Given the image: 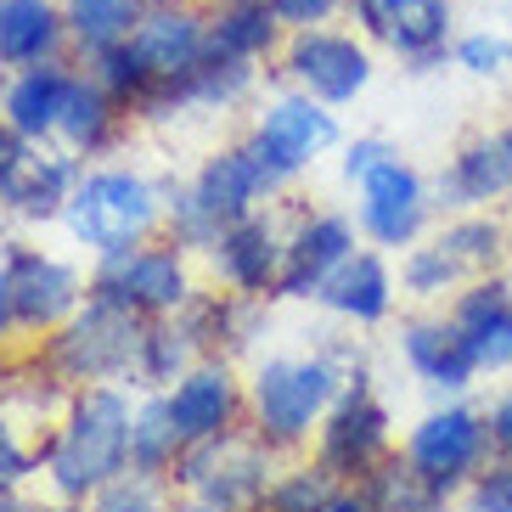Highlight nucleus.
<instances>
[{"mask_svg":"<svg viewBox=\"0 0 512 512\" xmlns=\"http://www.w3.org/2000/svg\"><path fill=\"white\" fill-rule=\"evenodd\" d=\"M451 321L467 332V344H473L484 372H507L512 366V287L501 276L467 287L462 299H456Z\"/></svg>","mask_w":512,"mask_h":512,"instance_id":"nucleus-21","label":"nucleus"},{"mask_svg":"<svg viewBox=\"0 0 512 512\" xmlns=\"http://www.w3.org/2000/svg\"><path fill=\"white\" fill-rule=\"evenodd\" d=\"M68 17L51 0H0V68H34L51 62Z\"/></svg>","mask_w":512,"mask_h":512,"instance_id":"nucleus-25","label":"nucleus"},{"mask_svg":"<svg viewBox=\"0 0 512 512\" xmlns=\"http://www.w3.org/2000/svg\"><path fill=\"white\" fill-rule=\"evenodd\" d=\"M119 119H124V107L91 74H74L68 102H62V119H57V136L68 141V152H102L119 136Z\"/></svg>","mask_w":512,"mask_h":512,"instance_id":"nucleus-27","label":"nucleus"},{"mask_svg":"<svg viewBox=\"0 0 512 512\" xmlns=\"http://www.w3.org/2000/svg\"><path fill=\"white\" fill-rule=\"evenodd\" d=\"M282 254H287V242L276 237V226L265 220V214L231 220V226L220 231V242H214L220 276H226L237 293H254V299L276 293V282H282Z\"/></svg>","mask_w":512,"mask_h":512,"instance_id":"nucleus-18","label":"nucleus"},{"mask_svg":"<svg viewBox=\"0 0 512 512\" xmlns=\"http://www.w3.org/2000/svg\"><path fill=\"white\" fill-rule=\"evenodd\" d=\"M496 451L490 445V417H479L473 406H439L411 428L406 439V456L422 479L434 484L439 496L451 501L462 484L479 479L484 456Z\"/></svg>","mask_w":512,"mask_h":512,"instance_id":"nucleus-7","label":"nucleus"},{"mask_svg":"<svg viewBox=\"0 0 512 512\" xmlns=\"http://www.w3.org/2000/svg\"><path fill=\"white\" fill-rule=\"evenodd\" d=\"M332 141H338V119L327 113V102L299 91V96H282V102L265 107L259 130L248 136V152H254V164L265 169V181L282 186V181H293L299 169L316 164Z\"/></svg>","mask_w":512,"mask_h":512,"instance_id":"nucleus-11","label":"nucleus"},{"mask_svg":"<svg viewBox=\"0 0 512 512\" xmlns=\"http://www.w3.org/2000/svg\"><path fill=\"white\" fill-rule=\"evenodd\" d=\"M287 74L299 79L304 96H316L327 107H344L372 85V57L361 40L332 29H299L287 40Z\"/></svg>","mask_w":512,"mask_h":512,"instance_id":"nucleus-14","label":"nucleus"},{"mask_svg":"<svg viewBox=\"0 0 512 512\" xmlns=\"http://www.w3.org/2000/svg\"><path fill=\"white\" fill-rule=\"evenodd\" d=\"M181 512H226V507H214V501H186Z\"/></svg>","mask_w":512,"mask_h":512,"instance_id":"nucleus-44","label":"nucleus"},{"mask_svg":"<svg viewBox=\"0 0 512 512\" xmlns=\"http://www.w3.org/2000/svg\"><path fill=\"white\" fill-rule=\"evenodd\" d=\"M29 473H34V451L23 445V439H17L12 422L0 417V501L12 496V490L29 479Z\"/></svg>","mask_w":512,"mask_h":512,"instance_id":"nucleus-37","label":"nucleus"},{"mask_svg":"<svg viewBox=\"0 0 512 512\" xmlns=\"http://www.w3.org/2000/svg\"><path fill=\"white\" fill-rule=\"evenodd\" d=\"M141 338H147V316L91 293L85 310H74L57 327L46 361L62 372V383H113L141 366Z\"/></svg>","mask_w":512,"mask_h":512,"instance_id":"nucleus-5","label":"nucleus"},{"mask_svg":"<svg viewBox=\"0 0 512 512\" xmlns=\"http://www.w3.org/2000/svg\"><path fill=\"white\" fill-rule=\"evenodd\" d=\"M338 490H344V484L332 479L321 462H310V467H293V473L271 479L259 512H327V501L338 496Z\"/></svg>","mask_w":512,"mask_h":512,"instance_id":"nucleus-31","label":"nucleus"},{"mask_svg":"<svg viewBox=\"0 0 512 512\" xmlns=\"http://www.w3.org/2000/svg\"><path fill=\"white\" fill-rule=\"evenodd\" d=\"M34 512H51V507H34Z\"/></svg>","mask_w":512,"mask_h":512,"instance_id":"nucleus-47","label":"nucleus"},{"mask_svg":"<svg viewBox=\"0 0 512 512\" xmlns=\"http://www.w3.org/2000/svg\"><path fill=\"white\" fill-rule=\"evenodd\" d=\"M276 29L282 17L271 0H220L209 12V51L231 62H259L276 46Z\"/></svg>","mask_w":512,"mask_h":512,"instance_id":"nucleus-26","label":"nucleus"},{"mask_svg":"<svg viewBox=\"0 0 512 512\" xmlns=\"http://www.w3.org/2000/svg\"><path fill=\"white\" fill-rule=\"evenodd\" d=\"M361 490L372 496L377 512H428V507H445V496L422 479L417 467H411V456H394V451L383 456L372 473H366Z\"/></svg>","mask_w":512,"mask_h":512,"instance_id":"nucleus-30","label":"nucleus"},{"mask_svg":"<svg viewBox=\"0 0 512 512\" xmlns=\"http://www.w3.org/2000/svg\"><path fill=\"white\" fill-rule=\"evenodd\" d=\"M400 349H406L411 372H417L428 389H445V394L467 389V383L484 372L473 344H467V332L456 327V321H411Z\"/></svg>","mask_w":512,"mask_h":512,"instance_id":"nucleus-20","label":"nucleus"},{"mask_svg":"<svg viewBox=\"0 0 512 512\" xmlns=\"http://www.w3.org/2000/svg\"><path fill=\"white\" fill-rule=\"evenodd\" d=\"M141 6L147 0H62V17H68V34L79 40V51L96 57V51L130 40V29L141 23Z\"/></svg>","mask_w":512,"mask_h":512,"instance_id":"nucleus-29","label":"nucleus"},{"mask_svg":"<svg viewBox=\"0 0 512 512\" xmlns=\"http://www.w3.org/2000/svg\"><path fill=\"white\" fill-rule=\"evenodd\" d=\"M265 439H203V445H186L181 467H175V479L192 490L197 501H214V507L226 512H248L265 501L271 490V467H265Z\"/></svg>","mask_w":512,"mask_h":512,"instance_id":"nucleus-9","label":"nucleus"},{"mask_svg":"<svg viewBox=\"0 0 512 512\" xmlns=\"http://www.w3.org/2000/svg\"><path fill=\"white\" fill-rule=\"evenodd\" d=\"M12 287H6V271H0V332H12Z\"/></svg>","mask_w":512,"mask_h":512,"instance_id":"nucleus-43","label":"nucleus"},{"mask_svg":"<svg viewBox=\"0 0 512 512\" xmlns=\"http://www.w3.org/2000/svg\"><path fill=\"white\" fill-rule=\"evenodd\" d=\"M490 445L501 456H512V394H501L496 411H490Z\"/></svg>","mask_w":512,"mask_h":512,"instance_id":"nucleus-41","label":"nucleus"},{"mask_svg":"<svg viewBox=\"0 0 512 512\" xmlns=\"http://www.w3.org/2000/svg\"><path fill=\"white\" fill-rule=\"evenodd\" d=\"M265 192H276V186L265 181V169L254 164V152H248V147L214 152L209 164L192 175V186H186V197H192V203L209 214L220 231H226L231 220H242V214H254V203Z\"/></svg>","mask_w":512,"mask_h":512,"instance_id":"nucleus-19","label":"nucleus"},{"mask_svg":"<svg viewBox=\"0 0 512 512\" xmlns=\"http://www.w3.org/2000/svg\"><path fill=\"white\" fill-rule=\"evenodd\" d=\"M186 456V439L169 417V400H147L130 422V479L152 484V479H169Z\"/></svg>","mask_w":512,"mask_h":512,"instance_id":"nucleus-28","label":"nucleus"},{"mask_svg":"<svg viewBox=\"0 0 512 512\" xmlns=\"http://www.w3.org/2000/svg\"><path fill=\"white\" fill-rule=\"evenodd\" d=\"M91 293L124 304V310H136V316H147V321L181 316L186 299H192L181 242H169V248H147V242H141L130 254L102 259V271L91 276Z\"/></svg>","mask_w":512,"mask_h":512,"instance_id":"nucleus-10","label":"nucleus"},{"mask_svg":"<svg viewBox=\"0 0 512 512\" xmlns=\"http://www.w3.org/2000/svg\"><path fill=\"white\" fill-rule=\"evenodd\" d=\"M169 417H175V428H181L186 445H203V439H220L231 434V422H237V377L226 372V361H197L186 366L175 383H169Z\"/></svg>","mask_w":512,"mask_h":512,"instance_id":"nucleus-16","label":"nucleus"},{"mask_svg":"<svg viewBox=\"0 0 512 512\" xmlns=\"http://www.w3.org/2000/svg\"><path fill=\"white\" fill-rule=\"evenodd\" d=\"M192 338H186V327H169L164 316L147 321V338H141V366L136 377L141 383H175V377L186 372V361H192Z\"/></svg>","mask_w":512,"mask_h":512,"instance_id":"nucleus-33","label":"nucleus"},{"mask_svg":"<svg viewBox=\"0 0 512 512\" xmlns=\"http://www.w3.org/2000/svg\"><path fill=\"white\" fill-rule=\"evenodd\" d=\"M316 434H321L316 462L338 484H361L389 456V411H383V400L372 394V383L361 372L338 389V400H332V411L321 417Z\"/></svg>","mask_w":512,"mask_h":512,"instance_id":"nucleus-8","label":"nucleus"},{"mask_svg":"<svg viewBox=\"0 0 512 512\" xmlns=\"http://www.w3.org/2000/svg\"><path fill=\"white\" fill-rule=\"evenodd\" d=\"M507 192H512V124L467 141L451 158V175H445V197L462 203V209L467 203H496Z\"/></svg>","mask_w":512,"mask_h":512,"instance_id":"nucleus-24","label":"nucleus"},{"mask_svg":"<svg viewBox=\"0 0 512 512\" xmlns=\"http://www.w3.org/2000/svg\"><path fill=\"white\" fill-rule=\"evenodd\" d=\"M349 254H355V226H349L344 214H310V220L287 237L276 299H316L321 282H327Z\"/></svg>","mask_w":512,"mask_h":512,"instance_id":"nucleus-17","label":"nucleus"},{"mask_svg":"<svg viewBox=\"0 0 512 512\" xmlns=\"http://www.w3.org/2000/svg\"><path fill=\"white\" fill-rule=\"evenodd\" d=\"M434 242L456 259V265H462V276L490 271V265L507 254V231H501L496 220H456V226H445Z\"/></svg>","mask_w":512,"mask_h":512,"instance_id":"nucleus-32","label":"nucleus"},{"mask_svg":"<svg viewBox=\"0 0 512 512\" xmlns=\"http://www.w3.org/2000/svg\"><path fill=\"white\" fill-rule=\"evenodd\" d=\"M451 57H456V68H467V74L496 79V74L512 68V40L507 34H490V29H473V34H462V40L451 46Z\"/></svg>","mask_w":512,"mask_h":512,"instance_id":"nucleus-35","label":"nucleus"},{"mask_svg":"<svg viewBox=\"0 0 512 512\" xmlns=\"http://www.w3.org/2000/svg\"><path fill=\"white\" fill-rule=\"evenodd\" d=\"M473 512H512V456L479 467V479H473Z\"/></svg>","mask_w":512,"mask_h":512,"instance_id":"nucleus-36","label":"nucleus"},{"mask_svg":"<svg viewBox=\"0 0 512 512\" xmlns=\"http://www.w3.org/2000/svg\"><path fill=\"white\" fill-rule=\"evenodd\" d=\"M344 389V377L327 355H304V361H265L248 383V411H254V434L271 451H293L310 439V428H321V417L332 411Z\"/></svg>","mask_w":512,"mask_h":512,"instance_id":"nucleus-4","label":"nucleus"},{"mask_svg":"<svg viewBox=\"0 0 512 512\" xmlns=\"http://www.w3.org/2000/svg\"><path fill=\"white\" fill-rule=\"evenodd\" d=\"M74 186V152H51L46 141L0 124V209H12L17 220H62Z\"/></svg>","mask_w":512,"mask_h":512,"instance_id":"nucleus-6","label":"nucleus"},{"mask_svg":"<svg viewBox=\"0 0 512 512\" xmlns=\"http://www.w3.org/2000/svg\"><path fill=\"white\" fill-rule=\"evenodd\" d=\"M0 271H6V287H12V321L23 332H51L74 316L79 304L91 299V287L79 282L74 265L40 254V248H23L12 242L0 254Z\"/></svg>","mask_w":512,"mask_h":512,"instance_id":"nucleus-12","label":"nucleus"},{"mask_svg":"<svg viewBox=\"0 0 512 512\" xmlns=\"http://www.w3.org/2000/svg\"><path fill=\"white\" fill-rule=\"evenodd\" d=\"M361 231L383 248H411L428 226V186L411 164H400V152L377 158L361 181Z\"/></svg>","mask_w":512,"mask_h":512,"instance_id":"nucleus-13","label":"nucleus"},{"mask_svg":"<svg viewBox=\"0 0 512 512\" xmlns=\"http://www.w3.org/2000/svg\"><path fill=\"white\" fill-rule=\"evenodd\" d=\"M389 141H377V136H366V141H355V147H349L344 152V175H349V181H361V175H366V169H372L377 164V158H389Z\"/></svg>","mask_w":512,"mask_h":512,"instance_id":"nucleus-40","label":"nucleus"},{"mask_svg":"<svg viewBox=\"0 0 512 512\" xmlns=\"http://www.w3.org/2000/svg\"><path fill=\"white\" fill-rule=\"evenodd\" d=\"M271 6H276L282 23H293V29H316V23H327L344 0H271Z\"/></svg>","mask_w":512,"mask_h":512,"instance_id":"nucleus-39","label":"nucleus"},{"mask_svg":"<svg viewBox=\"0 0 512 512\" xmlns=\"http://www.w3.org/2000/svg\"><path fill=\"white\" fill-rule=\"evenodd\" d=\"M0 512H34V507H17V501L6 496V501H0Z\"/></svg>","mask_w":512,"mask_h":512,"instance_id":"nucleus-45","label":"nucleus"},{"mask_svg":"<svg viewBox=\"0 0 512 512\" xmlns=\"http://www.w3.org/2000/svg\"><path fill=\"white\" fill-rule=\"evenodd\" d=\"M124 46L147 74V96H141L136 113L141 119H169L186 107V79L209 57V17L192 0H147Z\"/></svg>","mask_w":512,"mask_h":512,"instance_id":"nucleus-2","label":"nucleus"},{"mask_svg":"<svg viewBox=\"0 0 512 512\" xmlns=\"http://www.w3.org/2000/svg\"><path fill=\"white\" fill-rule=\"evenodd\" d=\"M130 422H136V411L119 389L91 383L68 400L57 439L46 445V479L57 501L85 507L130 473Z\"/></svg>","mask_w":512,"mask_h":512,"instance_id":"nucleus-1","label":"nucleus"},{"mask_svg":"<svg viewBox=\"0 0 512 512\" xmlns=\"http://www.w3.org/2000/svg\"><path fill=\"white\" fill-rule=\"evenodd\" d=\"M428 512H451V507H428Z\"/></svg>","mask_w":512,"mask_h":512,"instance_id":"nucleus-46","label":"nucleus"},{"mask_svg":"<svg viewBox=\"0 0 512 512\" xmlns=\"http://www.w3.org/2000/svg\"><path fill=\"white\" fill-rule=\"evenodd\" d=\"M462 276V265H456L439 242H428V248H411L406 271H400V282H406V293H417V299H439L445 287Z\"/></svg>","mask_w":512,"mask_h":512,"instance_id":"nucleus-34","label":"nucleus"},{"mask_svg":"<svg viewBox=\"0 0 512 512\" xmlns=\"http://www.w3.org/2000/svg\"><path fill=\"white\" fill-rule=\"evenodd\" d=\"M62 220H68L74 242H85L96 259H113L152 237V226L164 220V197L130 169H96V175H79Z\"/></svg>","mask_w":512,"mask_h":512,"instance_id":"nucleus-3","label":"nucleus"},{"mask_svg":"<svg viewBox=\"0 0 512 512\" xmlns=\"http://www.w3.org/2000/svg\"><path fill=\"white\" fill-rule=\"evenodd\" d=\"M355 23L411 68H434L451 46V0H349Z\"/></svg>","mask_w":512,"mask_h":512,"instance_id":"nucleus-15","label":"nucleus"},{"mask_svg":"<svg viewBox=\"0 0 512 512\" xmlns=\"http://www.w3.org/2000/svg\"><path fill=\"white\" fill-rule=\"evenodd\" d=\"M68 85H74V74H68V68H57V62L17 68V79L0 91V124H12V130H23V136H34V141L57 136Z\"/></svg>","mask_w":512,"mask_h":512,"instance_id":"nucleus-22","label":"nucleus"},{"mask_svg":"<svg viewBox=\"0 0 512 512\" xmlns=\"http://www.w3.org/2000/svg\"><path fill=\"white\" fill-rule=\"evenodd\" d=\"M327 512H377V507H372V496H366L361 484H344V490L327 501Z\"/></svg>","mask_w":512,"mask_h":512,"instance_id":"nucleus-42","label":"nucleus"},{"mask_svg":"<svg viewBox=\"0 0 512 512\" xmlns=\"http://www.w3.org/2000/svg\"><path fill=\"white\" fill-rule=\"evenodd\" d=\"M316 299L327 304L332 316L355 321V327H372V321L389 316V304H394V276H389V265H383L377 254H349L344 265H338V271L321 282Z\"/></svg>","mask_w":512,"mask_h":512,"instance_id":"nucleus-23","label":"nucleus"},{"mask_svg":"<svg viewBox=\"0 0 512 512\" xmlns=\"http://www.w3.org/2000/svg\"><path fill=\"white\" fill-rule=\"evenodd\" d=\"M91 512H164V507H158L147 490H141V479H136V484H124V479H119L113 490H102V496H96Z\"/></svg>","mask_w":512,"mask_h":512,"instance_id":"nucleus-38","label":"nucleus"}]
</instances>
